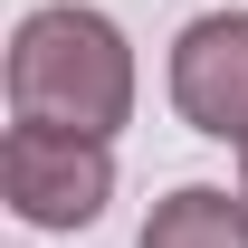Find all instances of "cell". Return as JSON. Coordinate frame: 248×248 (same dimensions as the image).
I'll list each match as a JSON object with an SVG mask.
<instances>
[{"label": "cell", "instance_id": "1", "mask_svg": "<svg viewBox=\"0 0 248 248\" xmlns=\"http://www.w3.org/2000/svg\"><path fill=\"white\" fill-rule=\"evenodd\" d=\"M10 115L115 143L124 115H134V48H124V29L105 10H86V0L29 10L10 29Z\"/></svg>", "mask_w": 248, "mask_h": 248}, {"label": "cell", "instance_id": "2", "mask_svg": "<svg viewBox=\"0 0 248 248\" xmlns=\"http://www.w3.org/2000/svg\"><path fill=\"white\" fill-rule=\"evenodd\" d=\"M0 191L29 229H95L115 201V143L67 134V124H10L0 143Z\"/></svg>", "mask_w": 248, "mask_h": 248}, {"label": "cell", "instance_id": "3", "mask_svg": "<svg viewBox=\"0 0 248 248\" xmlns=\"http://www.w3.org/2000/svg\"><path fill=\"white\" fill-rule=\"evenodd\" d=\"M172 105L191 134L248 143V10H201L172 38Z\"/></svg>", "mask_w": 248, "mask_h": 248}, {"label": "cell", "instance_id": "4", "mask_svg": "<svg viewBox=\"0 0 248 248\" xmlns=\"http://www.w3.org/2000/svg\"><path fill=\"white\" fill-rule=\"evenodd\" d=\"M134 248H248V191L182 182L172 201H153V219H143Z\"/></svg>", "mask_w": 248, "mask_h": 248}, {"label": "cell", "instance_id": "5", "mask_svg": "<svg viewBox=\"0 0 248 248\" xmlns=\"http://www.w3.org/2000/svg\"><path fill=\"white\" fill-rule=\"evenodd\" d=\"M239 191H248V143H239Z\"/></svg>", "mask_w": 248, "mask_h": 248}]
</instances>
